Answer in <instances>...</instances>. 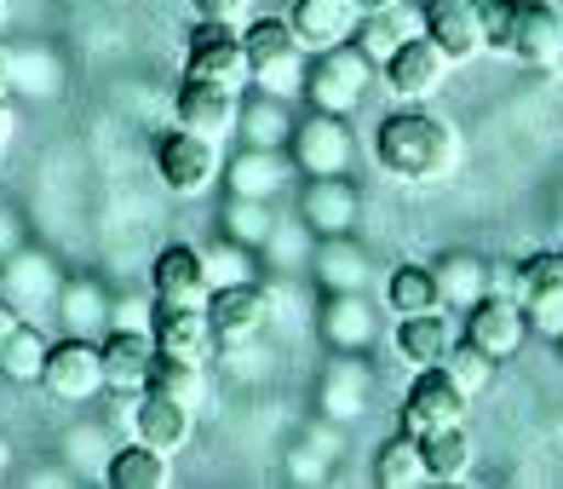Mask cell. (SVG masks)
<instances>
[{
  "label": "cell",
  "mask_w": 563,
  "mask_h": 489,
  "mask_svg": "<svg viewBox=\"0 0 563 489\" xmlns=\"http://www.w3.org/2000/svg\"><path fill=\"white\" fill-rule=\"evenodd\" d=\"M431 271H438V294H443L449 312H472V305L489 294V260H477V253H466V248L443 253Z\"/></svg>",
  "instance_id": "26"
},
{
  "label": "cell",
  "mask_w": 563,
  "mask_h": 489,
  "mask_svg": "<svg viewBox=\"0 0 563 489\" xmlns=\"http://www.w3.org/2000/svg\"><path fill=\"white\" fill-rule=\"evenodd\" d=\"M236 105L242 98L230 87H213V82L185 75V87H178V98H173V121L190 127V133H201V139H213V144H224L230 133H236Z\"/></svg>",
  "instance_id": "14"
},
{
  "label": "cell",
  "mask_w": 563,
  "mask_h": 489,
  "mask_svg": "<svg viewBox=\"0 0 563 489\" xmlns=\"http://www.w3.org/2000/svg\"><path fill=\"white\" fill-rule=\"evenodd\" d=\"M18 323H23V312H18L12 300H0V346L12 340V328H18Z\"/></svg>",
  "instance_id": "43"
},
{
  "label": "cell",
  "mask_w": 563,
  "mask_h": 489,
  "mask_svg": "<svg viewBox=\"0 0 563 489\" xmlns=\"http://www.w3.org/2000/svg\"><path fill=\"white\" fill-rule=\"evenodd\" d=\"M150 317H156V294H150V300H121L115 305V328H150Z\"/></svg>",
  "instance_id": "41"
},
{
  "label": "cell",
  "mask_w": 563,
  "mask_h": 489,
  "mask_svg": "<svg viewBox=\"0 0 563 489\" xmlns=\"http://www.w3.org/2000/svg\"><path fill=\"white\" fill-rule=\"evenodd\" d=\"M466 409L472 398L460 392V385L443 374V369H415V385H408L402 398V432H443V426H466Z\"/></svg>",
  "instance_id": "9"
},
{
  "label": "cell",
  "mask_w": 563,
  "mask_h": 489,
  "mask_svg": "<svg viewBox=\"0 0 563 489\" xmlns=\"http://www.w3.org/2000/svg\"><path fill=\"white\" fill-rule=\"evenodd\" d=\"M247 46V69H253V87L276 93V98H294L305 87V46L294 41L288 18H260L242 30Z\"/></svg>",
  "instance_id": "3"
},
{
  "label": "cell",
  "mask_w": 563,
  "mask_h": 489,
  "mask_svg": "<svg viewBox=\"0 0 563 489\" xmlns=\"http://www.w3.org/2000/svg\"><path fill=\"white\" fill-rule=\"evenodd\" d=\"M356 23H363L356 0H288V30L305 46V58L356 41Z\"/></svg>",
  "instance_id": "13"
},
{
  "label": "cell",
  "mask_w": 563,
  "mask_h": 489,
  "mask_svg": "<svg viewBox=\"0 0 563 489\" xmlns=\"http://www.w3.org/2000/svg\"><path fill=\"white\" fill-rule=\"evenodd\" d=\"M495 357L489 351H477L472 340H460L449 357H443V374L460 385V392H466V398H477V392H489V385H495Z\"/></svg>",
  "instance_id": "35"
},
{
  "label": "cell",
  "mask_w": 563,
  "mask_h": 489,
  "mask_svg": "<svg viewBox=\"0 0 563 489\" xmlns=\"http://www.w3.org/2000/svg\"><path fill=\"white\" fill-rule=\"evenodd\" d=\"M374 87V64L363 58V46L345 41V46H328V53H311L305 64V105L311 110H328V116H356L363 98Z\"/></svg>",
  "instance_id": "2"
},
{
  "label": "cell",
  "mask_w": 563,
  "mask_h": 489,
  "mask_svg": "<svg viewBox=\"0 0 563 489\" xmlns=\"http://www.w3.org/2000/svg\"><path fill=\"white\" fill-rule=\"evenodd\" d=\"M150 340L167 357H185V363H208L213 351V323H208V305H156L150 317Z\"/></svg>",
  "instance_id": "19"
},
{
  "label": "cell",
  "mask_w": 563,
  "mask_h": 489,
  "mask_svg": "<svg viewBox=\"0 0 563 489\" xmlns=\"http://www.w3.org/2000/svg\"><path fill=\"white\" fill-rule=\"evenodd\" d=\"M7 139H12V110H7V98H0V150H7Z\"/></svg>",
  "instance_id": "45"
},
{
  "label": "cell",
  "mask_w": 563,
  "mask_h": 489,
  "mask_svg": "<svg viewBox=\"0 0 563 489\" xmlns=\"http://www.w3.org/2000/svg\"><path fill=\"white\" fill-rule=\"evenodd\" d=\"M288 156L305 178H328V173H351L356 162V139L345 116H328V110H311L305 121H294V139H288Z\"/></svg>",
  "instance_id": "5"
},
{
  "label": "cell",
  "mask_w": 563,
  "mask_h": 489,
  "mask_svg": "<svg viewBox=\"0 0 563 489\" xmlns=\"http://www.w3.org/2000/svg\"><path fill=\"white\" fill-rule=\"evenodd\" d=\"M236 133H242V144H253V150H288V139H294L288 98H276V93L242 98V105H236Z\"/></svg>",
  "instance_id": "25"
},
{
  "label": "cell",
  "mask_w": 563,
  "mask_h": 489,
  "mask_svg": "<svg viewBox=\"0 0 563 489\" xmlns=\"http://www.w3.org/2000/svg\"><path fill=\"white\" fill-rule=\"evenodd\" d=\"M363 214V196L351 191L345 173H328V178H305L299 191V219L311 225V237H345Z\"/></svg>",
  "instance_id": "15"
},
{
  "label": "cell",
  "mask_w": 563,
  "mask_h": 489,
  "mask_svg": "<svg viewBox=\"0 0 563 489\" xmlns=\"http://www.w3.org/2000/svg\"><path fill=\"white\" fill-rule=\"evenodd\" d=\"M426 35L443 46V53L454 64H472L477 53H489V41H483V12H477V0H426Z\"/></svg>",
  "instance_id": "16"
},
{
  "label": "cell",
  "mask_w": 563,
  "mask_h": 489,
  "mask_svg": "<svg viewBox=\"0 0 563 489\" xmlns=\"http://www.w3.org/2000/svg\"><path fill=\"white\" fill-rule=\"evenodd\" d=\"M41 385L53 392L58 403H87L104 392V351H98L87 334H69L46 351V369H41Z\"/></svg>",
  "instance_id": "8"
},
{
  "label": "cell",
  "mask_w": 563,
  "mask_h": 489,
  "mask_svg": "<svg viewBox=\"0 0 563 489\" xmlns=\"http://www.w3.org/2000/svg\"><path fill=\"white\" fill-rule=\"evenodd\" d=\"M489 294H506V300H529V276H523V260H500V265H489Z\"/></svg>",
  "instance_id": "39"
},
{
  "label": "cell",
  "mask_w": 563,
  "mask_h": 489,
  "mask_svg": "<svg viewBox=\"0 0 563 489\" xmlns=\"http://www.w3.org/2000/svg\"><path fill=\"white\" fill-rule=\"evenodd\" d=\"M208 323L219 340H253L265 323H271V289L260 276H242V282H213L208 289Z\"/></svg>",
  "instance_id": "10"
},
{
  "label": "cell",
  "mask_w": 563,
  "mask_h": 489,
  "mask_svg": "<svg viewBox=\"0 0 563 489\" xmlns=\"http://www.w3.org/2000/svg\"><path fill=\"white\" fill-rule=\"evenodd\" d=\"M374 162H379V173L402 178V185H438L460 162V133L443 116L408 105L374 127Z\"/></svg>",
  "instance_id": "1"
},
{
  "label": "cell",
  "mask_w": 563,
  "mask_h": 489,
  "mask_svg": "<svg viewBox=\"0 0 563 489\" xmlns=\"http://www.w3.org/2000/svg\"><path fill=\"white\" fill-rule=\"evenodd\" d=\"M420 455H426V472L438 478V483H460V478L472 472V460H477V449H472L466 426L426 432V437H420Z\"/></svg>",
  "instance_id": "30"
},
{
  "label": "cell",
  "mask_w": 563,
  "mask_h": 489,
  "mask_svg": "<svg viewBox=\"0 0 563 489\" xmlns=\"http://www.w3.org/2000/svg\"><path fill=\"white\" fill-rule=\"evenodd\" d=\"M558 346H563V340H558Z\"/></svg>",
  "instance_id": "49"
},
{
  "label": "cell",
  "mask_w": 563,
  "mask_h": 489,
  "mask_svg": "<svg viewBox=\"0 0 563 489\" xmlns=\"http://www.w3.org/2000/svg\"><path fill=\"white\" fill-rule=\"evenodd\" d=\"M386 305L397 317H415V312H431V305H443L438 294V271L420 265V260H402L391 276H386Z\"/></svg>",
  "instance_id": "32"
},
{
  "label": "cell",
  "mask_w": 563,
  "mask_h": 489,
  "mask_svg": "<svg viewBox=\"0 0 563 489\" xmlns=\"http://www.w3.org/2000/svg\"><path fill=\"white\" fill-rule=\"evenodd\" d=\"M98 351H104V385H110V392L139 398L150 385V363H156V340H150V328H110Z\"/></svg>",
  "instance_id": "21"
},
{
  "label": "cell",
  "mask_w": 563,
  "mask_h": 489,
  "mask_svg": "<svg viewBox=\"0 0 563 489\" xmlns=\"http://www.w3.org/2000/svg\"><path fill=\"white\" fill-rule=\"evenodd\" d=\"M368 398H374V374H368V363L356 351H340L334 363H328V374H322V415H334V421H356L368 409Z\"/></svg>",
  "instance_id": "23"
},
{
  "label": "cell",
  "mask_w": 563,
  "mask_h": 489,
  "mask_svg": "<svg viewBox=\"0 0 563 489\" xmlns=\"http://www.w3.org/2000/svg\"><path fill=\"white\" fill-rule=\"evenodd\" d=\"M379 317H374V300L368 294H328L322 305V340L334 351H363L374 346Z\"/></svg>",
  "instance_id": "24"
},
{
  "label": "cell",
  "mask_w": 563,
  "mask_h": 489,
  "mask_svg": "<svg viewBox=\"0 0 563 489\" xmlns=\"http://www.w3.org/2000/svg\"><path fill=\"white\" fill-rule=\"evenodd\" d=\"M110 489H167L173 483V467H167V455L162 449H150V444H126L110 455V467H104Z\"/></svg>",
  "instance_id": "29"
},
{
  "label": "cell",
  "mask_w": 563,
  "mask_h": 489,
  "mask_svg": "<svg viewBox=\"0 0 563 489\" xmlns=\"http://www.w3.org/2000/svg\"><path fill=\"white\" fill-rule=\"evenodd\" d=\"M408 35H426V23L408 12V7H397V12H363V23H356V46H363V58L374 69L386 64Z\"/></svg>",
  "instance_id": "27"
},
{
  "label": "cell",
  "mask_w": 563,
  "mask_h": 489,
  "mask_svg": "<svg viewBox=\"0 0 563 489\" xmlns=\"http://www.w3.org/2000/svg\"><path fill=\"white\" fill-rule=\"evenodd\" d=\"M208 253L190 242H167L150 265V294L156 305H208Z\"/></svg>",
  "instance_id": "12"
},
{
  "label": "cell",
  "mask_w": 563,
  "mask_h": 489,
  "mask_svg": "<svg viewBox=\"0 0 563 489\" xmlns=\"http://www.w3.org/2000/svg\"><path fill=\"white\" fill-rule=\"evenodd\" d=\"M391 346H397L402 363H415V369H443V357L460 346L454 312H449V305H431V312L402 317L397 334H391Z\"/></svg>",
  "instance_id": "17"
},
{
  "label": "cell",
  "mask_w": 563,
  "mask_h": 489,
  "mask_svg": "<svg viewBox=\"0 0 563 489\" xmlns=\"http://www.w3.org/2000/svg\"><path fill=\"white\" fill-rule=\"evenodd\" d=\"M185 75H196V82H213V87H230V93L253 87L247 46H242L236 23L196 18V30H190V41H185Z\"/></svg>",
  "instance_id": "4"
},
{
  "label": "cell",
  "mask_w": 563,
  "mask_h": 489,
  "mask_svg": "<svg viewBox=\"0 0 563 489\" xmlns=\"http://www.w3.org/2000/svg\"><path fill=\"white\" fill-rule=\"evenodd\" d=\"M431 472H426V455H420V437L415 432H397L374 449V483L379 489H420Z\"/></svg>",
  "instance_id": "28"
},
{
  "label": "cell",
  "mask_w": 563,
  "mask_h": 489,
  "mask_svg": "<svg viewBox=\"0 0 563 489\" xmlns=\"http://www.w3.org/2000/svg\"><path fill=\"white\" fill-rule=\"evenodd\" d=\"M190 432H196V415H190V403H178V398H167V392H139V403H133V437L139 444H150V449H162V455H178L190 444Z\"/></svg>",
  "instance_id": "20"
},
{
  "label": "cell",
  "mask_w": 563,
  "mask_h": 489,
  "mask_svg": "<svg viewBox=\"0 0 563 489\" xmlns=\"http://www.w3.org/2000/svg\"><path fill=\"white\" fill-rule=\"evenodd\" d=\"M523 317H529V334H541V340H563V282L529 289Z\"/></svg>",
  "instance_id": "37"
},
{
  "label": "cell",
  "mask_w": 563,
  "mask_h": 489,
  "mask_svg": "<svg viewBox=\"0 0 563 489\" xmlns=\"http://www.w3.org/2000/svg\"><path fill=\"white\" fill-rule=\"evenodd\" d=\"M0 93H7V53H0Z\"/></svg>",
  "instance_id": "46"
},
{
  "label": "cell",
  "mask_w": 563,
  "mask_h": 489,
  "mask_svg": "<svg viewBox=\"0 0 563 489\" xmlns=\"http://www.w3.org/2000/svg\"><path fill=\"white\" fill-rule=\"evenodd\" d=\"M294 156L288 150H253V144H242L236 156L224 162V185H230V196H253V202H276L282 191L294 185Z\"/></svg>",
  "instance_id": "18"
},
{
  "label": "cell",
  "mask_w": 563,
  "mask_h": 489,
  "mask_svg": "<svg viewBox=\"0 0 563 489\" xmlns=\"http://www.w3.org/2000/svg\"><path fill=\"white\" fill-rule=\"evenodd\" d=\"M242 276H253V265H247V248L224 242V253H208V282H242Z\"/></svg>",
  "instance_id": "38"
},
{
  "label": "cell",
  "mask_w": 563,
  "mask_h": 489,
  "mask_svg": "<svg viewBox=\"0 0 563 489\" xmlns=\"http://www.w3.org/2000/svg\"><path fill=\"white\" fill-rule=\"evenodd\" d=\"M529 289H547V282H563V253H529L523 260Z\"/></svg>",
  "instance_id": "40"
},
{
  "label": "cell",
  "mask_w": 563,
  "mask_h": 489,
  "mask_svg": "<svg viewBox=\"0 0 563 489\" xmlns=\"http://www.w3.org/2000/svg\"><path fill=\"white\" fill-rule=\"evenodd\" d=\"M208 363H185V357H167L156 351V363H150V392H167L178 403H201V392H208V374H201Z\"/></svg>",
  "instance_id": "34"
},
{
  "label": "cell",
  "mask_w": 563,
  "mask_h": 489,
  "mask_svg": "<svg viewBox=\"0 0 563 489\" xmlns=\"http://www.w3.org/2000/svg\"><path fill=\"white\" fill-rule=\"evenodd\" d=\"M190 7H196V18H224V23H236L242 0H190Z\"/></svg>",
  "instance_id": "42"
},
{
  "label": "cell",
  "mask_w": 563,
  "mask_h": 489,
  "mask_svg": "<svg viewBox=\"0 0 563 489\" xmlns=\"http://www.w3.org/2000/svg\"><path fill=\"white\" fill-rule=\"evenodd\" d=\"M466 317V334L460 340H472L477 351H489L495 363H506V357H518L523 340H529V317H523V300H506V294H483Z\"/></svg>",
  "instance_id": "11"
},
{
  "label": "cell",
  "mask_w": 563,
  "mask_h": 489,
  "mask_svg": "<svg viewBox=\"0 0 563 489\" xmlns=\"http://www.w3.org/2000/svg\"><path fill=\"white\" fill-rule=\"evenodd\" d=\"M156 173H162V185L173 196H201L224 173V162H219L213 139L190 133V127H173V133L156 139Z\"/></svg>",
  "instance_id": "6"
},
{
  "label": "cell",
  "mask_w": 563,
  "mask_h": 489,
  "mask_svg": "<svg viewBox=\"0 0 563 489\" xmlns=\"http://www.w3.org/2000/svg\"><path fill=\"white\" fill-rule=\"evenodd\" d=\"M46 351H53V340H46L35 323H18L12 340L0 346V380H12V385H41Z\"/></svg>",
  "instance_id": "31"
},
{
  "label": "cell",
  "mask_w": 563,
  "mask_h": 489,
  "mask_svg": "<svg viewBox=\"0 0 563 489\" xmlns=\"http://www.w3.org/2000/svg\"><path fill=\"white\" fill-rule=\"evenodd\" d=\"M558 75H563V53H558Z\"/></svg>",
  "instance_id": "48"
},
{
  "label": "cell",
  "mask_w": 563,
  "mask_h": 489,
  "mask_svg": "<svg viewBox=\"0 0 563 489\" xmlns=\"http://www.w3.org/2000/svg\"><path fill=\"white\" fill-rule=\"evenodd\" d=\"M219 230H224V242H236L247 253H260L271 242V230H276V214H271V202H253V196H230L224 202V214H219Z\"/></svg>",
  "instance_id": "33"
},
{
  "label": "cell",
  "mask_w": 563,
  "mask_h": 489,
  "mask_svg": "<svg viewBox=\"0 0 563 489\" xmlns=\"http://www.w3.org/2000/svg\"><path fill=\"white\" fill-rule=\"evenodd\" d=\"M58 305H64V317H69L75 334H87V328H98V323L110 317V300H104V289H98V282H64Z\"/></svg>",
  "instance_id": "36"
},
{
  "label": "cell",
  "mask_w": 563,
  "mask_h": 489,
  "mask_svg": "<svg viewBox=\"0 0 563 489\" xmlns=\"http://www.w3.org/2000/svg\"><path fill=\"white\" fill-rule=\"evenodd\" d=\"M0 23H7V0H0Z\"/></svg>",
  "instance_id": "47"
},
{
  "label": "cell",
  "mask_w": 563,
  "mask_h": 489,
  "mask_svg": "<svg viewBox=\"0 0 563 489\" xmlns=\"http://www.w3.org/2000/svg\"><path fill=\"white\" fill-rule=\"evenodd\" d=\"M311 271L322 282V294H368V282H374V260L351 242V230L311 242Z\"/></svg>",
  "instance_id": "22"
},
{
  "label": "cell",
  "mask_w": 563,
  "mask_h": 489,
  "mask_svg": "<svg viewBox=\"0 0 563 489\" xmlns=\"http://www.w3.org/2000/svg\"><path fill=\"white\" fill-rule=\"evenodd\" d=\"M397 7H408V0H356V12H397Z\"/></svg>",
  "instance_id": "44"
},
{
  "label": "cell",
  "mask_w": 563,
  "mask_h": 489,
  "mask_svg": "<svg viewBox=\"0 0 563 489\" xmlns=\"http://www.w3.org/2000/svg\"><path fill=\"white\" fill-rule=\"evenodd\" d=\"M449 69H454V58H449L431 35H408L397 53L379 64L386 87L402 98V105H426V98H438V93L449 87Z\"/></svg>",
  "instance_id": "7"
}]
</instances>
